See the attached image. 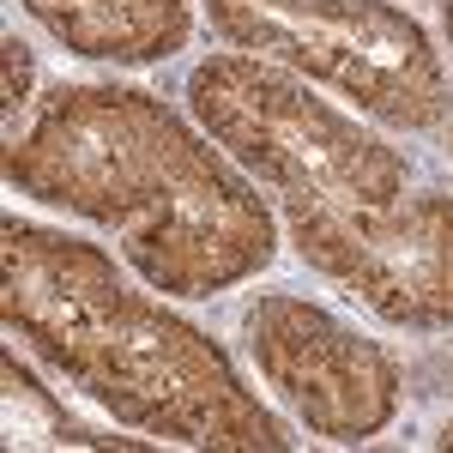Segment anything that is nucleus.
<instances>
[{"label": "nucleus", "instance_id": "f257e3e1", "mask_svg": "<svg viewBox=\"0 0 453 453\" xmlns=\"http://www.w3.org/2000/svg\"><path fill=\"white\" fill-rule=\"evenodd\" d=\"M6 181L115 230L164 296H218L279 254V224L218 140L134 85H61L6 145Z\"/></svg>", "mask_w": 453, "mask_h": 453}, {"label": "nucleus", "instance_id": "f03ea898", "mask_svg": "<svg viewBox=\"0 0 453 453\" xmlns=\"http://www.w3.org/2000/svg\"><path fill=\"white\" fill-rule=\"evenodd\" d=\"M0 314L12 339H25L55 375L85 387L140 435L211 453L290 448V429L254 387H242L224 345L134 290L97 242L6 218Z\"/></svg>", "mask_w": 453, "mask_h": 453}, {"label": "nucleus", "instance_id": "7ed1b4c3", "mask_svg": "<svg viewBox=\"0 0 453 453\" xmlns=\"http://www.w3.org/2000/svg\"><path fill=\"white\" fill-rule=\"evenodd\" d=\"M188 109L260 188L284 206H393L405 200L411 164L405 151L357 127L345 109L284 79L260 55H206L188 73Z\"/></svg>", "mask_w": 453, "mask_h": 453}, {"label": "nucleus", "instance_id": "20e7f679", "mask_svg": "<svg viewBox=\"0 0 453 453\" xmlns=\"http://www.w3.org/2000/svg\"><path fill=\"white\" fill-rule=\"evenodd\" d=\"M230 49L339 85L399 134L441 127L453 109L441 49L393 0H206Z\"/></svg>", "mask_w": 453, "mask_h": 453}, {"label": "nucleus", "instance_id": "39448f33", "mask_svg": "<svg viewBox=\"0 0 453 453\" xmlns=\"http://www.w3.org/2000/svg\"><path fill=\"white\" fill-rule=\"evenodd\" d=\"M290 242L320 279L357 290L387 326H453V194L393 206H284Z\"/></svg>", "mask_w": 453, "mask_h": 453}, {"label": "nucleus", "instance_id": "423d86ee", "mask_svg": "<svg viewBox=\"0 0 453 453\" xmlns=\"http://www.w3.org/2000/svg\"><path fill=\"white\" fill-rule=\"evenodd\" d=\"M242 339L266 387L314 435L339 448L381 435L399 411V387H405L399 363L309 296H290V290L260 296L242 314Z\"/></svg>", "mask_w": 453, "mask_h": 453}, {"label": "nucleus", "instance_id": "0eeeda50", "mask_svg": "<svg viewBox=\"0 0 453 453\" xmlns=\"http://www.w3.org/2000/svg\"><path fill=\"white\" fill-rule=\"evenodd\" d=\"M25 12L61 49L115 67L170 61L194 36V0H25Z\"/></svg>", "mask_w": 453, "mask_h": 453}, {"label": "nucleus", "instance_id": "6e6552de", "mask_svg": "<svg viewBox=\"0 0 453 453\" xmlns=\"http://www.w3.org/2000/svg\"><path fill=\"white\" fill-rule=\"evenodd\" d=\"M0 399H6V448H140V435H91L85 423L67 418V405H55L49 387H36L31 369H19V357H0Z\"/></svg>", "mask_w": 453, "mask_h": 453}, {"label": "nucleus", "instance_id": "1a4fd4ad", "mask_svg": "<svg viewBox=\"0 0 453 453\" xmlns=\"http://www.w3.org/2000/svg\"><path fill=\"white\" fill-rule=\"evenodd\" d=\"M31 85H36L31 49H25L19 36H6V42H0V91H6V115H19V109L31 104Z\"/></svg>", "mask_w": 453, "mask_h": 453}, {"label": "nucleus", "instance_id": "9d476101", "mask_svg": "<svg viewBox=\"0 0 453 453\" xmlns=\"http://www.w3.org/2000/svg\"><path fill=\"white\" fill-rule=\"evenodd\" d=\"M435 448H448V453H453V423L441 429V435H435Z\"/></svg>", "mask_w": 453, "mask_h": 453}, {"label": "nucleus", "instance_id": "9b49d317", "mask_svg": "<svg viewBox=\"0 0 453 453\" xmlns=\"http://www.w3.org/2000/svg\"><path fill=\"white\" fill-rule=\"evenodd\" d=\"M441 12H448V42H453V0H441Z\"/></svg>", "mask_w": 453, "mask_h": 453}]
</instances>
